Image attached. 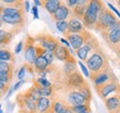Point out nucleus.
I'll return each mask as SVG.
<instances>
[{
	"label": "nucleus",
	"instance_id": "1",
	"mask_svg": "<svg viewBox=\"0 0 120 113\" xmlns=\"http://www.w3.org/2000/svg\"><path fill=\"white\" fill-rule=\"evenodd\" d=\"M105 8H106V4H105L103 1L90 0L89 4H88V7H87L86 13H85V16H83L81 20L86 29L94 30V27H96L99 15Z\"/></svg>",
	"mask_w": 120,
	"mask_h": 113
},
{
	"label": "nucleus",
	"instance_id": "2",
	"mask_svg": "<svg viewBox=\"0 0 120 113\" xmlns=\"http://www.w3.org/2000/svg\"><path fill=\"white\" fill-rule=\"evenodd\" d=\"M86 66H87V68L89 70L90 75L97 74L99 72H102V71L107 70V68L110 67L108 58H107V55L101 49V47L90 55L89 58L86 62Z\"/></svg>",
	"mask_w": 120,
	"mask_h": 113
},
{
	"label": "nucleus",
	"instance_id": "3",
	"mask_svg": "<svg viewBox=\"0 0 120 113\" xmlns=\"http://www.w3.org/2000/svg\"><path fill=\"white\" fill-rule=\"evenodd\" d=\"M119 21L120 20L117 19L116 15L112 13L110 9H108L107 7H106V8L100 13V15H99L97 24H96V27H94V30L101 34L103 31L112 28L113 26H116Z\"/></svg>",
	"mask_w": 120,
	"mask_h": 113
},
{
	"label": "nucleus",
	"instance_id": "4",
	"mask_svg": "<svg viewBox=\"0 0 120 113\" xmlns=\"http://www.w3.org/2000/svg\"><path fill=\"white\" fill-rule=\"evenodd\" d=\"M61 83H62L64 87L66 88V91H70V90H77L78 91L80 87L86 85L87 81L85 80L83 75L79 71H77V72H75L72 74L64 76Z\"/></svg>",
	"mask_w": 120,
	"mask_h": 113
},
{
	"label": "nucleus",
	"instance_id": "5",
	"mask_svg": "<svg viewBox=\"0 0 120 113\" xmlns=\"http://www.w3.org/2000/svg\"><path fill=\"white\" fill-rule=\"evenodd\" d=\"M101 36L105 39L108 47L116 52L120 46V21L112 28L101 33Z\"/></svg>",
	"mask_w": 120,
	"mask_h": 113
},
{
	"label": "nucleus",
	"instance_id": "6",
	"mask_svg": "<svg viewBox=\"0 0 120 113\" xmlns=\"http://www.w3.org/2000/svg\"><path fill=\"white\" fill-rule=\"evenodd\" d=\"M92 37H94V35L90 31L87 30V29L85 31L80 33V34H71V35L64 36V38L69 42L70 46L72 47V49H75V52H77L78 49H80Z\"/></svg>",
	"mask_w": 120,
	"mask_h": 113
},
{
	"label": "nucleus",
	"instance_id": "7",
	"mask_svg": "<svg viewBox=\"0 0 120 113\" xmlns=\"http://www.w3.org/2000/svg\"><path fill=\"white\" fill-rule=\"evenodd\" d=\"M16 103L19 108V113H36L37 101L29 97L25 92L19 93L16 96Z\"/></svg>",
	"mask_w": 120,
	"mask_h": 113
},
{
	"label": "nucleus",
	"instance_id": "8",
	"mask_svg": "<svg viewBox=\"0 0 120 113\" xmlns=\"http://www.w3.org/2000/svg\"><path fill=\"white\" fill-rule=\"evenodd\" d=\"M96 88V92L103 101L108 99L109 96L113 95V94H117V93H120V83L118 80H112L110 82L103 84L101 86L94 87Z\"/></svg>",
	"mask_w": 120,
	"mask_h": 113
},
{
	"label": "nucleus",
	"instance_id": "9",
	"mask_svg": "<svg viewBox=\"0 0 120 113\" xmlns=\"http://www.w3.org/2000/svg\"><path fill=\"white\" fill-rule=\"evenodd\" d=\"M99 48H100L99 42L97 40L96 37H92V38L90 39L89 42H87L80 49H78L77 52H76V54H77L79 61L82 62V63H83V62L86 63L90 55L94 52H96L97 49H99Z\"/></svg>",
	"mask_w": 120,
	"mask_h": 113
},
{
	"label": "nucleus",
	"instance_id": "10",
	"mask_svg": "<svg viewBox=\"0 0 120 113\" xmlns=\"http://www.w3.org/2000/svg\"><path fill=\"white\" fill-rule=\"evenodd\" d=\"M34 39H36V42H38L39 45L43 49H46V50L51 53L55 52L60 45L59 39L55 38L50 34H39V35H37L34 37Z\"/></svg>",
	"mask_w": 120,
	"mask_h": 113
},
{
	"label": "nucleus",
	"instance_id": "11",
	"mask_svg": "<svg viewBox=\"0 0 120 113\" xmlns=\"http://www.w3.org/2000/svg\"><path fill=\"white\" fill-rule=\"evenodd\" d=\"M36 39L32 36L28 35L27 36L26 40H25V59L26 63L30 66H34L36 58H37V53H36Z\"/></svg>",
	"mask_w": 120,
	"mask_h": 113
},
{
	"label": "nucleus",
	"instance_id": "12",
	"mask_svg": "<svg viewBox=\"0 0 120 113\" xmlns=\"http://www.w3.org/2000/svg\"><path fill=\"white\" fill-rule=\"evenodd\" d=\"M90 80H91V82L94 83V87H98V86L103 85V84H106V83H108V82H110L112 80H116V76L112 73L111 68L109 67V68L102 71V72H99L97 74L90 75Z\"/></svg>",
	"mask_w": 120,
	"mask_h": 113
},
{
	"label": "nucleus",
	"instance_id": "13",
	"mask_svg": "<svg viewBox=\"0 0 120 113\" xmlns=\"http://www.w3.org/2000/svg\"><path fill=\"white\" fill-rule=\"evenodd\" d=\"M0 19H1L2 24L10 25V26H13L16 28H22L26 25V13L13 15V16H4V15H1Z\"/></svg>",
	"mask_w": 120,
	"mask_h": 113
},
{
	"label": "nucleus",
	"instance_id": "14",
	"mask_svg": "<svg viewBox=\"0 0 120 113\" xmlns=\"http://www.w3.org/2000/svg\"><path fill=\"white\" fill-rule=\"evenodd\" d=\"M62 101H64L66 104L70 105V106H77V105H82V104H86L87 103L86 101H85V99L82 97V95L77 90L66 91L64 99Z\"/></svg>",
	"mask_w": 120,
	"mask_h": 113
},
{
	"label": "nucleus",
	"instance_id": "15",
	"mask_svg": "<svg viewBox=\"0 0 120 113\" xmlns=\"http://www.w3.org/2000/svg\"><path fill=\"white\" fill-rule=\"evenodd\" d=\"M105 106L108 113H120V93L113 94L106 99Z\"/></svg>",
	"mask_w": 120,
	"mask_h": 113
},
{
	"label": "nucleus",
	"instance_id": "16",
	"mask_svg": "<svg viewBox=\"0 0 120 113\" xmlns=\"http://www.w3.org/2000/svg\"><path fill=\"white\" fill-rule=\"evenodd\" d=\"M71 17V9H69L66 4H64V1L62 2V4L59 7V9L57 10L56 13L51 15V18L52 20L55 22H58V21H66V20H68L69 18Z\"/></svg>",
	"mask_w": 120,
	"mask_h": 113
},
{
	"label": "nucleus",
	"instance_id": "17",
	"mask_svg": "<svg viewBox=\"0 0 120 113\" xmlns=\"http://www.w3.org/2000/svg\"><path fill=\"white\" fill-rule=\"evenodd\" d=\"M85 30H86V28H85L81 20H79L78 18H75L72 16L68 19V31H67L66 35L80 34V33H82V31H85Z\"/></svg>",
	"mask_w": 120,
	"mask_h": 113
},
{
	"label": "nucleus",
	"instance_id": "18",
	"mask_svg": "<svg viewBox=\"0 0 120 113\" xmlns=\"http://www.w3.org/2000/svg\"><path fill=\"white\" fill-rule=\"evenodd\" d=\"M53 99L49 97H40L36 103V113H48L51 111V105Z\"/></svg>",
	"mask_w": 120,
	"mask_h": 113
},
{
	"label": "nucleus",
	"instance_id": "19",
	"mask_svg": "<svg viewBox=\"0 0 120 113\" xmlns=\"http://www.w3.org/2000/svg\"><path fill=\"white\" fill-rule=\"evenodd\" d=\"M88 4H89L88 0H78V4L71 10V16L75 18H78L79 20H82V18L86 13Z\"/></svg>",
	"mask_w": 120,
	"mask_h": 113
},
{
	"label": "nucleus",
	"instance_id": "20",
	"mask_svg": "<svg viewBox=\"0 0 120 113\" xmlns=\"http://www.w3.org/2000/svg\"><path fill=\"white\" fill-rule=\"evenodd\" d=\"M53 56H55L56 59H58L60 62H64V63L73 57L68 48L66 47V46H64V45H61V44L59 45V47L53 52Z\"/></svg>",
	"mask_w": 120,
	"mask_h": 113
},
{
	"label": "nucleus",
	"instance_id": "21",
	"mask_svg": "<svg viewBox=\"0 0 120 113\" xmlns=\"http://www.w3.org/2000/svg\"><path fill=\"white\" fill-rule=\"evenodd\" d=\"M41 2H42L41 7L46 9L48 13L53 15L59 9V7L62 4L64 1H61V0H42Z\"/></svg>",
	"mask_w": 120,
	"mask_h": 113
},
{
	"label": "nucleus",
	"instance_id": "22",
	"mask_svg": "<svg viewBox=\"0 0 120 113\" xmlns=\"http://www.w3.org/2000/svg\"><path fill=\"white\" fill-rule=\"evenodd\" d=\"M49 64H48L47 59L45 58V56L43 55H39V56H37V58H36V62H34V73H37V74H41L42 72H45V71H47L48 68H49Z\"/></svg>",
	"mask_w": 120,
	"mask_h": 113
},
{
	"label": "nucleus",
	"instance_id": "23",
	"mask_svg": "<svg viewBox=\"0 0 120 113\" xmlns=\"http://www.w3.org/2000/svg\"><path fill=\"white\" fill-rule=\"evenodd\" d=\"M77 62L75 58H70L69 61L64 62V66H62V74L64 76L66 75H69V74H72L75 72H77Z\"/></svg>",
	"mask_w": 120,
	"mask_h": 113
},
{
	"label": "nucleus",
	"instance_id": "24",
	"mask_svg": "<svg viewBox=\"0 0 120 113\" xmlns=\"http://www.w3.org/2000/svg\"><path fill=\"white\" fill-rule=\"evenodd\" d=\"M68 104H66L62 100H60L58 97L52 100V105H51V111L53 113H64L66 110L68 109Z\"/></svg>",
	"mask_w": 120,
	"mask_h": 113
},
{
	"label": "nucleus",
	"instance_id": "25",
	"mask_svg": "<svg viewBox=\"0 0 120 113\" xmlns=\"http://www.w3.org/2000/svg\"><path fill=\"white\" fill-rule=\"evenodd\" d=\"M13 34L11 30H4V29H0V46L2 48H6V46L10 44V42L12 40Z\"/></svg>",
	"mask_w": 120,
	"mask_h": 113
},
{
	"label": "nucleus",
	"instance_id": "26",
	"mask_svg": "<svg viewBox=\"0 0 120 113\" xmlns=\"http://www.w3.org/2000/svg\"><path fill=\"white\" fill-rule=\"evenodd\" d=\"M0 61L1 62H8V63H12L15 64L16 57H15V53L9 50L8 48H2L0 49Z\"/></svg>",
	"mask_w": 120,
	"mask_h": 113
},
{
	"label": "nucleus",
	"instance_id": "27",
	"mask_svg": "<svg viewBox=\"0 0 120 113\" xmlns=\"http://www.w3.org/2000/svg\"><path fill=\"white\" fill-rule=\"evenodd\" d=\"M78 91H79V93L82 95V97L85 99V101H86L87 103H89L90 104V101H91V99H92V94H91V90H90L88 83H87L86 85H83L82 87H80Z\"/></svg>",
	"mask_w": 120,
	"mask_h": 113
},
{
	"label": "nucleus",
	"instance_id": "28",
	"mask_svg": "<svg viewBox=\"0 0 120 113\" xmlns=\"http://www.w3.org/2000/svg\"><path fill=\"white\" fill-rule=\"evenodd\" d=\"M0 73L13 74V73H15V64L8 63V62H1L0 61Z\"/></svg>",
	"mask_w": 120,
	"mask_h": 113
},
{
	"label": "nucleus",
	"instance_id": "29",
	"mask_svg": "<svg viewBox=\"0 0 120 113\" xmlns=\"http://www.w3.org/2000/svg\"><path fill=\"white\" fill-rule=\"evenodd\" d=\"M32 82L37 83L39 86L41 87H46V88H50V87H55L53 84H52L50 81H48L47 78H42V77H37V78H34Z\"/></svg>",
	"mask_w": 120,
	"mask_h": 113
},
{
	"label": "nucleus",
	"instance_id": "30",
	"mask_svg": "<svg viewBox=\"0 0 120 113\" xmlns=\"http://www.w3.org/2000/svg\"><path fill=\"white\" fill-rule=\"evenodd\" d=\"M72 111L75 113H85V112H91V108H90L89 103L82 105H77V106H71Z\"/></svg>",
	"mask_w": 120,
	"mask_h": 113
},
{
	"label": "nucleus",
	"instance_id": "31",
	"mask_svg": "<svg viewBox=\"0 0 120 113\" xmlns=\"http://www.w3.org/2000/svg\"><path fill=\"white\" fill-rule=\"evenodd\" d=\"M56 27H57V29L64 36L66 34H67V31H68V20L56 22Z\"/></svg>",
	"mask_w": 120,
	"mask_h": 113
},
{
	"label": "nucleus",
	"instance_id": "32",
	"mask_svg": "<svg viewBox=\"0 0 120 113\" xmlns=\"http://www.w3.org/2000/svg\"><path fill=\"white\" fill-rule=\"evenodd\" d=\"M27 73H28V71H27V66H26V64H23V65L20 67V70H19V72H18V74H17L18 80H19V81L25 80V76H26Z\"/></svg>",
	"mask_w": 120,
	"mask_h": 113
},
{
	"label": "nucleus",
	"instance_id": "33",
	"mask_svg": "<svg viewBox=\"0 0 120 113\" xmlns=\"http://www.w3.org/2000/svg\"><path fill=\"white\" fill-rule=\"evenodd\" d=\"M42 55L45 56V58L47 59L48 64L51 66V65H52V63H53V61H55V56H53V53L48 52V50H46V49H45V53H43Z\"/></svg>",
	"mask_w": 120,
	"mask_h": 113
},
{
	"label": "nucleus",
	"instance_id": "34",
	"mask_svg": "<svg viewBox=\"0 0 120 113\" xmlns=\"http://www.w3.org/2000/svg\"><path fill=\"white\" fill-rule=\"evenodd\" d=\"M78 64H79V66H80V68H81V71H82V73H83V76L90 78V72H89V70L87 68V66L80 61L78 62Z\"/></svg>",
	"mask_w": 120,
	"mask_h": 113
},
{
	"label": "nucleus",
	"instance_id": "35",
	"mask_svg": "<svg viewBox=\"0 0 120 113\" xmlns=\"http://www.w3.org/2000/svg\"><path fill=\"white\" fill-rule=\"evenodd\" d=\"M23 48H25V42H23V40H20V42L16 45V48H15V54H19V53H21L22 50H23Z\"/></svg>",
	"mask_w": 120,
	"mask_h": 113
},
{
	"label": "nucleus",
	"instance_id": "36",
	"mask_svg": "<svg viewBox=\"0 0 120 113\" xmlns=\"http://www.w3.org/2000/svg\"><path fill=\"white\" fill-rule=\"evenodd\" d=\"M64 4H66V6H67L69 9L72 10L78 4V0H67V1H64Z\"/></svg>",
	"mask_w": 120,
	"mask_h": 113
},
{
	"label": "nucleus",
	"instance_id": "37",
	"mask_svg": "<svg viewBox=\"0 0 120 113\" xmlns=\"http://www.w3.org/2000/svg\"><path fill=\"white\" fill-rule=\"evenodd\" d=\"M9 87H10V85H7V84H4L1 80H0V90L4 92V94H6L7 92H8L9 90Z\"/></svg>",
	"mask_w": 120,
	"mask_h": 113
},
{
	"label": "nucleus",
	"instance_id": "38",
	"mask_svg": "<svg viewBox=\"0 0 120 113\" xmlns=\"http://www.w3.org/2000/svg\"><path fill=\"white\" fill-rule=\"evenodd\" d=\"M31 13L34 15V19H39V15H38V7H36V6H34V7L31 8Z\"/></svg>",
	"mask_w": 120,
	"mask_h": 113
},
{
	"label": "nucleus",
	"instance_id": "39",
	"mask_svg": "<svg viewBox=\"0 0 120 113\" xmlns=\"http://www.w3.org/2000/svg\"><path fill=\"white\" fill-rule=\"evenodd\" d=\"M25 83H26V80H22V81H19L18 83H16V84H15V86L12 87V90H13V91H17L18 88H20V87L22 86V84H25Z\"/></svg>",
	"mask_w": 120,
	"mask_h": 113
},
{
	"label": "nucleus",
	"instance_id": "40",
	"mask_svg": "<svg viewBox=\"0 0 120 113\" xmlns=\"http://www.w3.org/2000/svg\"><path fill=\"white\" fill-rule=\"evenodd\" d=\"M59 40H60V43L64 44V46H66V47H67L69 50H70V53H71V49H70V47H71V46H70V44H69L68 40H67L66 38H60Z\"/></svg>",
	"mask_w": 120,
	"mask_h": 113
},
{
	"label": "nucleus",
	"instance_id": "41",
	"mask_svg": "<svg viewBox=\"0 0 120 113\" xmlns=\"http://www.w3.org/2000/svg\"><path fill=\"white\" fill-rule=\"evenodd\" d=\"M107 6H108V8H110V9H111V11H113V13H116L117 16H118V17L120 18V13H119V11H118V10H117L116 8H115V7H113V6H112L111 4H110V2H108V4H107Z\"/></svg>",
	"mask_w": 120,
	"mask_h": 113
},
{
	"label": "nucleus",
	"instance_id": "42",
	"mask_svg": "<svg viewBox=\"0 0 120 113\" xmlns=\"http://www.w3.org/2000/svg\"><path fill=\"white\" fill-rule=\"evenodd\" d=\"M25 11H26V13L30 11V2L29 1H25Z\"/></svg>",
	"mask_w": 120,
	"mask_h": 113
},
{
	"label": "nucleus",
	"instance_id": "43",
	"mask_svg": "<svg viewBox=\"0 0 120 113\" xmlns=\"http://www.w3.org/2000/svg\"><path fill=\"white\" fill-rule=\"evenodd\" d=\"M34 4L36 6V7H40V6L42 4V2H41L40 0H34Z\"/></svg>",
	"mask_w": 120,
	"mask_h": 113
},
{
	"label": "nucleus",
	"instance_id": "44",
	"mask_svg": "<svg viewBox=\"0 0 120 113\" xmlns=\"http://www.w3.org/2000/svg\"><path fill=\"white\" fill-rule=\"evenodd\" d=\"M116 54H117V55H118V57H119V58H120V46H119V48H118V49H117V50H116Z\"/></svg>",
	"mask_w": 120,
	"mask_h": 113
},
{
	"label": "nucleus",
	"instance_id": "45",
	"mask_svg": "<svg viewBox=\"0 0 120 113\" xmlns=\"http://www.w3.org/2000/svg\"><path fill=\"white\" fill-rule=\"evenodd\" d=\"M2 96H4V92L0 90V100H1V97H2Z\"/></svg>",
	"mask_w": 120,
	"mask_h": 113
},
{
	"label": "nucleus",
	"instance_id": "46",
	"mask_svg": "<svg viewBox=\"0 0 120 113\" xmlns=\"http://www.w3.org/2000/svg\"><path fill=\"white\" fill-rule=\"evenodd\" d=\"M117 4H118V7L120 8V0H117Z\"/></svg>",
	"mask_w": 120,
	"mask_h": 113
},
{
	"label": "nucleus",
	"instance_id": "47",
	"mask_svg": "<svg viewBox=\"0 0 120 113\" xmlns=\"http://www.w3.org/2000/svg\"><path fill=\"white\" fill-rule=\"evenodd\" d=\"M2 25H4V24H2V21H1V19H0V29H1V27H2Z\"/></svg>",
	"mask_w": 120,
	"mask_h": 113
},
{
	"label": "nucleus",
	"instance_id": "48",
	"mask_svg": "<svg viewBox=\"0 0 120 113\" xmlns=\"http://www.w3.org/2000/svg\"><path fill=\"white\" fill-rule=\"evenodd\" d=\"M0 113H2V109H1V105H0Z\"/></svg>",
	"mask_w": 120,
	"mask_h": 113
},
{
	"label": "nucleus",
	"instance_id": "49",
	"mask_svg": "<svg viewBox=\"0 0 120 113\" xmlns=\"http://www.w3.org/2000/svg\"><path fill=\"white\" fill-rule=\"evenodd\" d=\"M48 113H53V112H52V111H50V112H48Z\"/></svg>",
	"mask_w": 120,
	"mask_h": 113
},
{
	"label": "nucleus",
	"instance_id": "50",
	"mask_svg": "<svg viewBox=\"0 0 120 113\" xmlns=\"http://www.w3.org/2000/svg\"><path fill=\"white\" fill-rule=\"evenodd\" d=\"M0 49H2V47H1V46H0Z\"/></svg>",
	"mask_w": 120,
	"mask_h": 113
},
{
	"label": "nucleus",
	"instance_id": "51",
	"mask_svg": "<svg viewBox=\"0 0 120 113\" xmlns=\"http://www.w3.org/2000/svg\"><path fill=\"white\" fill-rule=\"evenodd\" d=\"M85 113H91V112H85Z\"/></svg>",
	"mask_w": 120,
	"mask_h": 113
}]
</instances>
